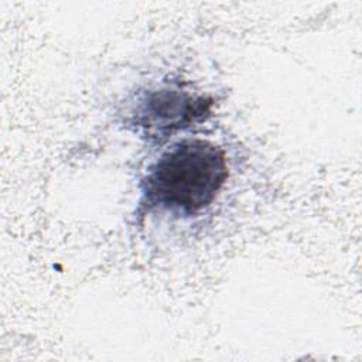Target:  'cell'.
Instances as JSON below:
<instances>
[{
	"label": "cell",
	"mask_w": 362,
	"mask_h": 362,
	"mask_svg": "<svg viewBox=\"0 0 362 362\" xmlns=\"http://www.w3.org/2000/svg\"><path fill=\"white\" fill-rule=\"evenodd\" d=\"M228 178L221 147L202 139H185L167 148L143 180V199L175 214L192 215L211 205Z\"/></svg>",
	"instance_id": "6da1fadb"
},
{
	"label": "cell",
	"mask_w": 362,
	"mask_h": 362,
	"mask_svg": "<svg viewBox=\"0 0 362 362\" xmlns=\"http://www.w3.org/2000/svg\"><path fill=\"white\" fill-rule=\"evenodd\" d=\"M212 99L185 90L163 88L148 92L134 112V123L150 137H165L197 120L205 119Z\"/></svg>",
	"instance_id": "7a4b0ae2"
}]
</instances>
